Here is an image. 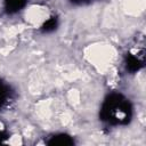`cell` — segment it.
I'll use <instances>...</instances> for the list:
<instances>
[{
	"label": "cell",
	"mask_w": 146,
	"mask_h": 146,
	"mask_svg": "<svg viewBox=\"0 0 146 146\" xmlns=\"http://www.w3.org/2000/svg\"><path fill=\"white\" fill-rule=\"evenodd\" d=\"M99 117L111 125H125L132 119V105L123 95L111 94L100 107Z\"/></svg>",
	"instance_id": "1"
},
{
	"label": "cell",
	"mask_w": 146,
	"mask_h": 146,
	"mask_svg": "<svg viewBox=\"0 0 146 146\" xmlns=\"http://www.w3.org/2000/svg\"><path fill=\"white\" fill-rule=\"evenodd\" d=\"M124 64L127 71L131 73L139 71L145 64V48L141 46L137 48V52H128L124 58Z\"/></svg>",
	"instance_id": "2"
},
{
	"label": "cell",
	"mask_w": 146,
	"mask_h": 146,
	"mask_svg": "<svg viewBox=\"0 0 146 146\" xmlns=\"http://www.w3.org/2000/svg\"><path fill=\"white\" fill-rule=\"evenodd\" d=\"M46 143L49 146H71V145H74L73 138L71 136H68L67 133H57V135H54Z\"/></svg>",
	"instance_id": "3"
},
{
	"label": "cell",
	"mask_w": 146,
	"mask_h": 146,
	"mask_svg": "<svg viewBox=\"0 0 146 146\" xmlns=\"http://www.w3.org/2000/svg\"><path fill=\"white\" fill-rule=\"evenodd\" d=\"M13 90L9 84L0 80V108L7 106L13 99Z\"/></svg>",
	"instance_id": "4"
},
{
	"label": "cell",
	"mask_w": 146,
	"mask_h": 146,
	"mask_svg": "<svg viewBox=\"0 0 146 146\" xmlns=\"http://www.w3.org/2000/svg\"><path fill=\"white\" fill-rule=\"evenodd\" d=\"M27 3V0H5L3 7L7 14H16L22 10Z\"/></svg>",
	"instance_id": "5"
},
{
	"label": "cell",
	"mask_w": 146,
	"mask_h": 146,
	"mask_svg": "<svg viewBox=\"0 0 146 146\" xmlns=\"http://www.w3.org/2000/svg\"><path fill=\"white\" fill-rule=\"evenodd\" d=\"M58 27V17L57 16H52L49 19H47L42 26H41V31L43 33H51L54 32L56 29Z\"/></svg>",
	"instance_id": "6"
},
{
	"label": "cell",
	"mask_w": 146,
	"mask_h": 146,
	"mask_svg": "<svg viewBox=\"0 0 146 146\" xmlns=\"http://www.w3.org/2000/svg\"><path fill=\"white\" fill-rule=\"evenodd\" d=\"M9 138V135L7 133V132H5V131H0V144L1 143H3L6 139H8Z\"/></svg>",
	"instance_id": "7"
},
{
	"label": "cell",
	"mask_w": 146,
	"mask_h": 146,
	"mask_svg": "<svg viewBox=\"0 0 146 146\" xmlns=\"http://www.w3.org/2000/svg\"><path fill=\"white\" fill-rule=\"evenodd\" d=\"M74 3H79V5H82V3H89L94 0H72Z\"/></svg>",
	"instance_id": "8"
}]
</instances>
